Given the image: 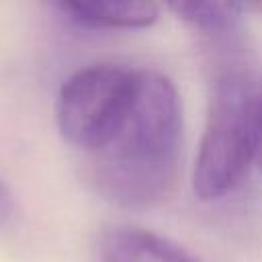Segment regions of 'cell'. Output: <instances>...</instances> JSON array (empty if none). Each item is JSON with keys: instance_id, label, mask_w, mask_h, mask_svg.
Masks as SVG:
<instances>
[{"instance_id": "cell-1", "label": "cell", "mask_w": 262, "mask_h": 262, "mask_svg": "<svg viewBox=\"0 0 262 262\" xmlns=\"http://www.w3.org/2000/svg\"><path fill=\"white\" fill-rule=\"evenodd\" d=\"M182 111L170 78L137 70L131 102L96 151L88 154L92 188L123 209H151L164 203L180 172Z\"/></svg>"}, {"instance_id": "cell-2", "label": "cell", "mask_w": 262, "mask_h": 262, "mask_svg": "<svg viewBox=\"0 0 262 262\" xmlns=\"http://www.w3.org/2000/svg\"><path fill=\"white\" fill-rule=\"evenodd\" d=\"M262 147V74L221 68L213 82L199 141L192 188L201 201H217L248 174Z\"/></svg>"}, {"instance_id": "cell-3", "label": "cell", "mask_w": 262, "mask_h": 262, "mask_svg": "<svg viewBox=\"0 0 262 262\" xmlns=\"http://www.w3.org/2000/svg\"><path fill=\"white\" fill-rule=\"evenodd\" d=\"M137 70L119 63H92L66 78L55 100V121L61 137L92 154L121 123L133 90Z\"/></svg>"}, {"instance_id": "cell-4", "label": "cell", "mask_w": 262, "mask_h": 262, "mask_svg": "<svg viewBox=\"0 0 262 262\" xmlns=\"http://www.w3.org/2000/svg\"><path fill=\"white\" fill-rule=\"evenodd\" d=\"M100 262H203L180 244L149 229L117 225L98 237Z\"/></svg>"}, {"instance_id": "cell-5", "label": "cell", "mask_w": 262, "mask_h": 262, "mask_svg": "<svg viewBox=\"0 0 262 262\" xmlns=\"http://www.w3.org/2000/svg\"><path fill=\"white\" fill-rule=\"evenodd\" d=\"M192 33L217 49H235L244 41V8L231 2H172L168 6Z\"/></svg>"}, {"instance_id": "cell-6", "label": "cell", "mask_w": 262, "mask_h": 262, "mask_svg": "<svg viewBox=\"0 0 262 262\" xmlns=\"http://www.w3.org/2000/svg\"><path fill=\"white\" fill-rule=\"evenodd\" d=\"M59 12L68 23L86 31L145 29L158 20L160 8L154 2H61Z\"/></svg>"}, {"instance_id": "cell-7", "label": "cell", "mask_w": 262, "mask_h": 262, "mask_svg": "<svg viewBox=\"0 0 262 262\" xmlns=\"http://www.w3.org/2000/svg\"><path fill=\"white\" fill-rule=\"evenodd\" d=\"M16 217V203H14V196L12 192L6 188V184L2 182L0 178V229L12 225Z\"/></svg>"}, {"instance_id": "cell-8", "label": "cell", "mask_w": 262, "mask_h": 262, "mask_svg": "<svg viewBox=\"0 0 262 262\" xmlns=\"http://www.w3.org/2000/svg\"><path fill=\"white\" fill-rule=\"evenodd\" d=\"M258 162H260V166H262V147H260V156H258Z\"/></svg>"}]
</instances>
